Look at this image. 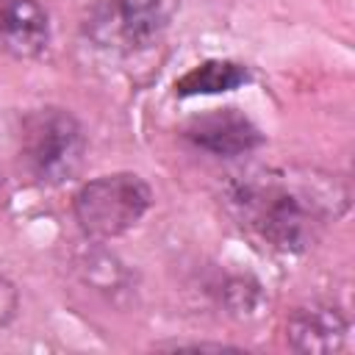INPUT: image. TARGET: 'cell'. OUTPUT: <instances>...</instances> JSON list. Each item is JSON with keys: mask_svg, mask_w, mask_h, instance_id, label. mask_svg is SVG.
I'll use <instances>...</instances> for the list:
<instances>
[{"mask_svg": "<svg viewBox=\"0 0 355 355\" xmlns=\"http://www.w3.org/2000/svg\"><path fill=\"white\" fill-rule=\"evenodd\" d=\"M17 308H19V294H17L14 283L0 275V327L14 319Z\"/></svg>", "mask_w": 355, "mask_h": 355, "instance_id": "9", "label": "cell"}, {"mask_svg": "<svg viewBox=\"0 0 355 355\" xmlns=\"http://www.w3.org/2000/svg\"><path fill=\"white\" fill-rule=\"evenodd\" d=\"M178 0H100L83 28L86 36L111 53H141L153 47L175 14Z\"/></svg>", "mask_w": 355, "mask_h": 355, "instance_id": "4", "label": "cell"}, {"mask_svg": "<svg viewBox=\"0 0 355 355\" xmlns=\"http://www.w3.org/2000/svg\"><path fill=\"white\" fill-rule=\"evenodd\" d=\"M153 191L133 172H114L83 183L72 200L80 230L92 239H114L128 233L150 208Z\"/></svg>", "mask_w": 355, "mask_h": 355, "instance_id": "3", "label": "cell"}, {"mask_svg": "<svg viewBox=\"0 0 355 355\" xmlns=\"http://www.w3.org/2000/svg\"><path fill=\"white\" fill-rule=\"evenodd\" d=\"M225 208L236 225L275 252L308 250L330 219L344 211L338 183L294 169H252L225 189Z\"/></svg>", "mask_w": 355, "mask_h": 355, "instance_id": "1", "label": "cell"}, {"mask_svg": "<svg viewBox=\"0 0 355 355\" xmlns=\"http://www.w3.org/2000/svg\"><path fill=\"white\" fill-rule=\"evenodd\" d=\"M86 155L80 122L64 108H39L25 116L19 136V158L25 172L42 186L72 180Z\"/></svg>", "mask_w": 355, "mask_h": 355, "instance_id": "2", "label": "cell"}, {"mask_svg": "<svg viewBox=\"0 0 355 355\" xmlns=\"http://www.w3.org/2000/svg\"><path fill=\"white\" fill-rule=\"evenodd\" d=\"M349 324L336 305L311 302L288 316L286 338L297 352H338L347 347Z\"/></svg>", "mask_w": 355, "mask_h": 355, "instance_id": "6", "label": "cell"}, {"mask_svg": "<svg viewBox=\"0 0 355 355\" xmlns=\"http://www.w3.org/2000/svg\"><path fill=\"white\" fill-rule=\"evenodd\" d=\"M186 136L214 155H241L261 144L258 128L236 108H216L191 119Z\"/></svg>", "mask_w": 355, "mask_h": 355, "instance_id": "7", "label": "cell"}, {"mask_svg": "<svg viewBox=\"0 0 355 355\" xmlns=\"http://www.w3.org/2000/svg\"><path fill=\"white\" fill-rule=\"evenodd\" d=\"M50 44V19L39 0H0V50L39 58Z\"/></svg>", "mask_w": 355, "mask_h": 355, "instance_id": "5", "label": "cell"}, {"mask_svg": "<svg viewBox=\"0 0 355 355\" xmlns=\"http://www.w3.org/2000/svg\"><path fill=\"white\" fill-rule=\"evenodd\" d=\"M247 69L241 64L233 61H205L194 69H189L178 83L175 92L180 97H194V94H219V92H230L239 89L241 83H247Z\"/></svg>", "mask_w": 355, "mask_h": 355, "instance_id": "8", "label": "cell"}]
</instances>
